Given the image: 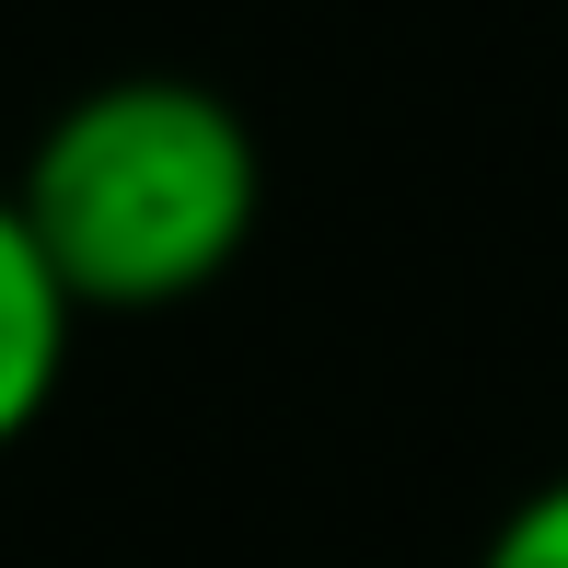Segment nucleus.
Here are the masks:
<instances>
[{"instance_id":"1","label":"nucleus","mask_w":568,"mask_h":568,"mask_svg":"<svg viewBox=\"0 0 568 568\" xmlns=\"http://www.w3.org/2000/svg\"><path fill=\"white\" fill-rule=\"evenodd\" d=\"M12 210L82 314H163L232 278L267 210V151L232 93L186 70H116L36 128Z\"/></svg>"},{"instance_id":"2","label":"nucleus","mask_w":568,"mask_h":568,"mask_svg":"<svg viewBox=\"0 0 568 568\" xmlns=\"http://www.w3.org/2000/svg\"><path fill=\"white\" fill-rule=\"evenodd\" d=\"M70 325H82V302L59 291L47 244L23 232L12 186H0V453L36 442V418L59 406V383H70Z\"/></svg>"},{"instance_id":"3","label":"nucleus","mask_w":568,"mask_h":568,"mask_svg":"<svg viewBox=\"0 0 568 568\" xmlns=\"http://www.w3.org/2000/svg\"><path fill=\"white\" fill-rule=\"evenodd\" d=\"M476 568H568V476H546L534 499H510V523L487 534Z\"/></svg>"}]
</instances>
